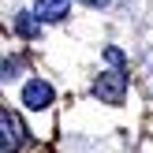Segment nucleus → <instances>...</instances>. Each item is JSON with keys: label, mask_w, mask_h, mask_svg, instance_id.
Wrapping results in <instances>:
<instances>
[{"label": "nucleus", "mask_w": 153, "mask_h": 153, "mask_svg": "<svg viewBox=\"0 0 153 153\" xmlns=\"http://www.w3.org/2000/svg\"><path fill=\"white\" fill-rule=\"evenodd\" d=\"M26 142V127L11 108L0 112V153H19V146Z\"/></svg>", "instance_id": "1"}, {"label": "nucleus", "mask_w": 153, "mask_h": 153, "mask_svg": "<svg viewBox=\"0 0 153 153\" xmlns=\"http://www.w3.org/2000/svg\"><path fill=\"white\" fill-rule=\"evenodd\" d=\"M67 7H71V0H34V15L45 19V22L67 19Z\"/></svg>", "instance_id": "4"}, {"label": "nucleus", "mask_w": 153, "mask_h": 153, "mask_svg": "<svg viewBox=\"0 0 153 153\" xmlns=\"http://www.w3.org/2000/svg\"><path fill=\"white\" fill-rule=\"evenodd\" d=\"M82 4H90V7H105L108 0H82Z\"/></svg>", "instance_id": "7"}, {"label": "nucleus", "mask_w": 153, "mask_h": 153, "mask_svg": "<svg viewBox=\"0 0 153 153\" xmlns=\"http://www.w3.org/2000/svg\"><path fill=\"white\" fill-rule=\"evenodd\" d=\"M94 94L101 97L105 105H120L123 94H127V71H105V75H97Z\"/></svg>", "instance_id": "2"}, {"label": "nucleus", "mask_w": 153, "mask_h": 153, "mask_svg": "<svg viewBox=\"0 0 153 153\" xmlns=\"http://www.w3.org/2000/svg\"><path fill=\"white\" fill-rule=\"evenodd\" d=\"M22 105H26V108H49L52 105V86L49 82H41V79H30L26 86H22Z\"/></svg>", "instance_id": "3"}, {"label": "nucleus", "mask_w": 153, "mask_h": 153, "mask_svg": "<svg viewBox=\"0 0 153 153\" xmlns=\"http://www.w3.org/2000/svg\"><path fill=\"white\" fill-rule=\"evenodd\" d=\"M15 26H19L22 37H34V34H37V26H34V19H30V15H19V22H15Z\"/></svg>", "instance_id": "5"}, {"label": "nucleus", "mask_w": 153, "mask_h": 153, "mask_svg": "<svg viewBox=\"0 0 153 153\" xmlns=\"http://www.w3.org/2000/svg\"><path fill=\"white\" fill-rule=\"evenodd\" d=\"M105 56H108V60H112V64H116V67L123 64V52H120V49H105Z\"/></svg>", "instance_id": "6"}]
</instances>
